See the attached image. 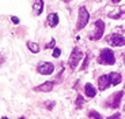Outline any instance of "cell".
I'll use <instances>...</instances> for the list:
<instances>
[{"instance_id": "6da1fadb", "label": "cell", "mask_w": 125, "mask_h": 119, "mask_svg": "<svg viewBox=\"0 0 125 119\" xmlns=\"http://www.w3.org/2000/svg\"><path fill=\"white\" fill-rule=\"evenodd\" d=\"M97 62L102 66H113L116 63V55L110 48H102L97 58Z\"/></svg>"}, {"instance_id": "7a4b0ae2", "label": "cell", "mask_w": 125, "mask_h": 119, "mask_svg": "<svg viewBox=\"0 0 125 119\" xmlns=\"http://www.w3.org/2000/svg\"><path fill=\"white\" fill-rule=\"evenodd\" d=\"M105 28H106V25H105V22H103L102 19L95 21V22H94L93 31H90V33H88V38H90V40H93V41L101 40V38L103 37V33H105Z\"/></svg>"}, {"instance_id": "3957f363", "label": "cell", "mask_w": 125, "mask_h": 119, "mask_svg": "<svg viewBox=\"0 0 125 119\" xmlns=\"http://www.w3.org/2000/svg\"><path fill=\"white\" fill-rule=\"evenodd\" d=\"M90 22V13L84 6L79 7L78 11V23H76V29L78 30H83Z\"/></svg>"}, {"instance_id": "277c9868", "label": "cell", "mask_w": 125, "mask_h": 119, "mask_svg": "<svg viewBox=\"0 0 125 119\" xmlns=\"http://www.w3.org/2000/svg\"><path fill=\"white\" fill-rule=\"evenodd\" d=\"M83 56H84V53L80 51V48H79V47H75L73 49H72L71 55H69V59H68L69 67H71L72 70H75L76 67L80 64V60L83 59Z\"/></svg>"}, {"instance_id": "5b68a950", "label": "cell", "mask_w": 125, "mask_h": 119, "mask_svg": "<svg viewBox=\"0 0 125 119\" xmlns=\"http://www.w3.org/2000/svg\"><path fill=\"white\" fill-rule=\"evenodd\" d=\"M106 43L112 47H124L125 45V37L118 33H113L106 37Z\"/></svg>"}, {"instance_id": "8992f818", "label": "cell", "mask_w": 125, "mask_h": 119, "mask_svg": "<svg viewBox=\"0 0 125 119\" xmlns=\"http://www.w3.org/2000/svg\"><path fill=\"white\" fill-rule=\"evenodd\" d=\"M122 97H124V90L116 92L113 96H110L109 101H106V107H109V108H120Z\"/></svg>"}, {"instance_id": "52a82bcc", "label": "cell", "mask_w": 125, "mask_h": 119, "mask_svg": "<svg viewBox=\"0 0 125 119\" xmlns=\"http://www.w3.org/2000/svg\"><path fill=\"white\" fill-rule=\"evenodd\" d=\"M37 71L41 75H50L54 71V64L50 62H41L37 66Z\"/></svg>"}, {"instance_id": "ba28073f", "label": "cell", "mask_w": 125, "mask_h": 119, "mask_svg": "<svg viewBox=\"0 0 125 119\" xmlns=\"http://www.w3.org/2000/svg\"><path fill=\"white\" fill-rule=\"evenodd\" d=\"M54 85H56L54 81H46V82H44V84L38 85V86H34L33 90L34 92H41V93H49V92L53 90Z\"/></svg>"}, {"instance_id": "9c48e42d", "label": "cell", "mask_w": 125, "mask_h": 119, "mask_svg": "<svg viewBox=\"0 0 125 119\" xmlns=\"http://www.w3.org/2000/svg\"><path fill=\"white\" fill-rule=\"evenodd\" d=\"M109 86H112L110 79H109V75H107V74L101 75L99 78H98V89H99L101 92H103V90H106Z\"/></svg>"}, {"instance_id": "30bf717a", "label": "cell", "mask_w": 125, "mask_h": 119, "mask_svg": "<svg viewBox=\"0 0 125 119\" xmlns=\"http://www.w3.org/2000/svg\"><path fill=\"white\" fill-rule=\"evenodd\" d=\"M59 22H60L59 14H56V13L48 14V16H46V23H48V26H49V28H56V26L59 25Z\"/></svg>"}, {"instance_id": "8fae6325", "label": "cell", "mask_w": 125, "mask_h": 119, "mask_svg": "<svg viewBox=\"0 0 125 119\" xmlns=\"http://www.w3.org/2000/svg\"><path fill=\"white\" fill-rule=\"evenodd\" d=\"M44 0H34V3H33V14H34L35 16H40L41 14H42V11H44Z\"/></svg>"}, {"instance_id": "7c38bea8", "label": "cell", "mask_w": 125, "mask_h": 119, "mask_svg": "<svg viewBox=\"0 0 125 119\" xmlns=\"http://www.w3.org/2000/svg\"><path fill=\"white\" fill-rule=\"evenodd\" d=\"M109 79H110V84H112V86H114V85H118V84H121V81H122V77H121V74L120 73H117V71H114V73H109Z\"/></svg>"}, {"instance_id": "4fadbf2b", "label": "cell", "mask_w": 125, "mask_h": 119, "mask_svg": "<svg viewBox=\"0 0 125 119\" xmlns=\"http://www.w3.org/2000/svg\"><path fill=\"white\" fill-rule=\"evenodd\" d=\"M84 93L87 97H90V99H93V97H95V94H97V89L93 86V84H86L84 85Z\"/></svg>"}, {"instance_id": "5bb4252c", "label": "cell", "mask_w": 125, "mask_h": 119, "mask_svg": "<svg viewBox=\"0 0 125 119\" xmlns=\"http://www.w3.org/2000/svg\"><path fill=\"white\" fill-rule=\"evenodd\" d=\"M26 47H27V49L30 51L31 53H38L41 49L38 43H34V41H27V43H26Z\"/></svg>"}, {"instance_id": "9a60e30c", "label": "cell", "mask_w": 125, "mask_h": 119, "mask_svg": "<svg viewBox=\"0 0 125 119\" xmlns=\"http://www.w3.org/2000/svg\"><path fill=\"white\" fill-rule=\"evenodd\" d=\"M124 14H125L124 10H114V11H112V13L107 14V16H109V18H112V19H120L122 15H124Z\"/></svg>"}, {"instance_id": "2e32d148", "label": "cell", "mask_w": 125, "mask_h": 119, "mask_svg": "<svg viewBox=\"0 0 125 119\" xmlns=\"http://www.w3.org/2000/svg\"><path fill=\"white\" fill-rule=\"evenodd\" d=\"M88 118L90 119H103V116H102V114H99L98 111L91 110V111H88Z\"/></svg>"}, {"instance_id": "e0dca14e", "label": "cell", "mask_w": 125, "mask_h": 119, "mask_svg": "<svg viewBox=\"0 0 125 119\" xmlns=\"http://www.w3.org/2000/svg\"><path fill=\"white\" fill-rule=\"evenodd\" d=\"M84 104V97L82 96V94H78V97H76V100H75V105L76 108H82V105Z\"/></svg>"}, {"instance_id": "ac0fdd59", "label": "cell", "mask_w": 125, "mask_h": 119, "mask_svg": "<svg viewBox=\"0 0 125 119\" xmlns=\"http://www.w3.org/2000/svg\"><path fill=\"white\" fill-rule=\"evenodd\" d=\"M88 62H90V53H87L84 56V60H83V64H82L80 70H86L88 67Z\"/></svg>"}, {"instance_id": "d6986e66", "label": "cell", "mask_w": 125, "mask_h": 119, "mask_svg": "<svg viewBox=\"0 0 125 119\" xmlns=\"http://www.w3.org/2000/svg\"><path fill=\"white\" fill-rule=\"evenodd\" d=\"M50 48H56V40L54 38H50V41L45 45V49H50Z\"/></svg>"}, {"instance_id": "ffe728a7", "label": "cell", "mask_w": 125, "mask_h": 119, "mask_svg": "<svg viewBox=\"0 0 125 119\" xmlns=\"http://www.w3.org/2000/svg\"><path fill=\"white\" fill-rule=\"evenodd\" d=\"M60 55H61V49H60V48H57V47L53 48V53H52V56L57 59V58H60Z\"/></svg>"}, {"instance_id": "44dd1931", "label": "cell", "mask_w": 125, "mask_h": 119, "mask_svg": "<svg viewBox=\"0 0 125 119\" xmlns=\"http://www.w3.org/2000/svg\"><path fill=\"white\" fill-rule=\"evenodd\" d=\"M54 105H56V103H54V101H46V103H45V107H46L49 111L53 110V107H54Z\"/></svg>"}, {"instance_id": "7402d4cb", "label": "cell", "mask_w": 125, "mask_h": 119, "mask_svg": "<svg viewBox=\"0 0 125 119\" xmlns=\"http://www.w3.org/2000/svg\"><path fill=\"white\" fill-rule=\"evenodd\" d=\"M106 119H121V114L116 112V114H113V115H110L109 118H106Z\"/></svg>"}, {"instance_id": "603a6c76", "label": "cell", "mask_w": 125, "mask_h": 119, "mask_svg": "<svg viewBox=\"0 0 125 119\" xmlns=\"http://www.w3.org/2000/svg\"><path fill=\"white\" fill-rule=\"evenodd\" d=\"M10 19H11V22H12L14 25H19V18H18V16H14V15H12Z\"/></svg>"}, {"instance_id": "cb8c5ba5", "label": "cell", "mask_w": 125, "mask_h": 119, "mask_svg": "<svg viewBox=\"0 0 125 119\" xmlns=\"http://www.w3.org/2000/svg\"><path fill=\"white\" fill-rule=\"evenodd\" d=\"M112 1H113V4H118L121 0H112Z\"/></svg>"}, {"instance_id": "d4e9b609", "label": "cell", "mask_w": 125, "mask_h": 119, "mask_svg": "<svg viewBox=\"0 0 125 119\" xmlns=\"http://www.w3.org/2000/svg\"><path fill=\"white\" fill-rule=\"evenodd\" d=\"M62 1H64V3H69V1H71V0H62Z\"/></svg>"}, {"instance_id": "484cf974", "label": "cell", "mask_w": 125, "mask_h": 119, "mask_svg": "<svg viewBox=\"0 0 125 119\" xmlns=\"http://www.w3.org/2000/svg\"><path fill=\"white\" fill-rule=\"evenodd\" d=\"M1 119H10V118H7V116H3V118H1Z\"/></svg>"}, {"instance_id": "4316f807", "label": "cell", "mask_w": 125, "mask_h": 119, "mask_svg": "<svg viewBox=\"0 0 125 119\" xmlns=\"http://www.w3.org/2000/svg\"><path fill=\"white\" fill-rule=\"evenodd\" d=\"M19 119H26V118H25V116H21V118H19Z\"/></svg>"}, {"instance_id": "83f0119b", "label": "cell", "mask_w": 125, "mask_h": 119, "mask_svg": "<svg viewBox=\"0 0 125 119\" xmlns=\"http://www.w3.org/2000/svg\"><path fill=\"white\" fill-rule=\"evenodd\" d=\"M124 111H125V104H124Z\"/></svg>"}, {"instance_id": "f1b7e54d", "label": "cell", "mask_w": 125, "mask_h": 119, "mask_svg": "<svg viewBox=\"0 0 125 119\" xmlns=\"http://www.w3.org/2000/svg\"><path fill=\"white\" fill-rule=\"evenodd\" d=\"M98 1H102V0H98Z\"/></svg>"}]
</instances>
